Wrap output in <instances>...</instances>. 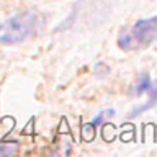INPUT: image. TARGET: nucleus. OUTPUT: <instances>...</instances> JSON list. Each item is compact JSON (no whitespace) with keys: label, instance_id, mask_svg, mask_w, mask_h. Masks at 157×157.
<instances>
[{"label":"nucleus","instance_id":"1","mask_svg":"<svg viewBox=\"0 0 157 157\" xmlns=\"http://www.w3.org/2000/svg\"><path fill=\"white\" fill-rule=\"evenodd\" d=\"M44 26V17L39 12L26 10L0 23V44H20L36 36Z\"/></svg>","mask_w":157,"mask_h":157},{"label":"nucleus","instance_id":"2","mask_svg":"<svg viewBox=\"0 0 157 157\" xmlns=\"http://www.w3.org/2000/svg\"><path fill=\"white\" fill-rule=\"evenodd\" d=\"M157 39V15L151 18H142L124 26L118 34V46L123 51H139L149 48Z\"/></svg>","mask_w":157,"mask_h":157},{"label":"nucleus","instance_id":"3","mask_svg":"<svg viewBox=\"0 0 157 157\" xmlns=\"http://www.w3.org/2000/svg\"><path fill=\"white\" fill-rule=\"evenodd\" d=\"M146 93H149V100H147L144 105L136 106L134 110H132L129 115H128V118H136V116L142 115L144 111L151 110V108H154V106L157 105V80H155L154 83H151V88H149V90H147Z\"/></svg>","mask_w":157,"mask_h":157},{"label":"nucleus","instance_id":"4","mask_svg":"<svg viewBox=\"0 0 157 157\" xmlns=\"http://www.w3.org/2000/svg\"><path fill=\"white\" fill-rule=\"evenodd\" d=\"M151 83L152 82H151L149 72L139 74V77L136 78V83H134V95H142V93H146L151 88Z\"/></svg>","mask_w":157,"mask_h":157},{"label":"nucleus","instance_id":"5","mask_svg":"<svg viewBox=\"0 0 157 157\" xmlns=\"http://www.w3.org/2000/svg\"><path fill=\"white\" fill-rule=\"evenodd\" d=\"M111 116H115V110H113V108H106L105 111L98 113V115L95 116V120L92 121V124L93 126H98V124H101L103 121L108 120V118H111Z\"/></svg>","mask_w":157,"mask_h":157},{"label":"nucleus","instance_id":"6","mask_svg":"<svg viewBox=\"0 0 157 157\" xmlns=\"http://www.w3.org/2000/svg\"><path fill=\"white\" fill-rule=\"evenodd\" d=\"M18 151V144L15 142H7V144L0 146V155H12Z\"/></svg>","mask_w":157,"mask_h":157}]
</instances>
